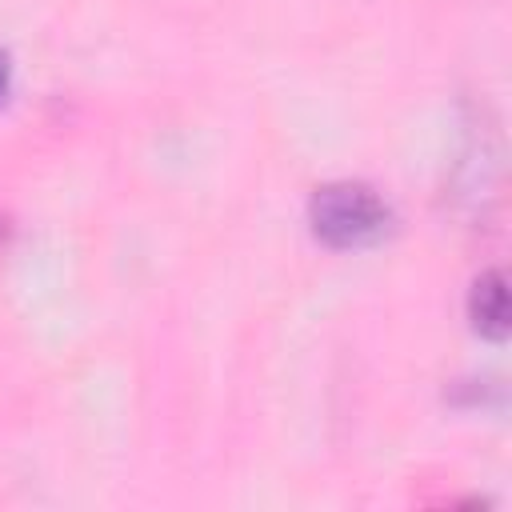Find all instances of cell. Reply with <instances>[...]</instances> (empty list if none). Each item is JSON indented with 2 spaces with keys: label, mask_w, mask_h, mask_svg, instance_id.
I'll use <instances>...</instances> for the list:
<instances>
[{
  "label": "cell",
  "mask_w": 512,
  "mask_h": 512,
  "mask_svg": "<svg viewBox=\"0 0 512 512\" xmlns=\"http://www.w3.org/2000/svg\"><path fill=\"white\" fill-rule=\"evenodd\" d=\"M472 324L484 332V336H504L508 332V288H504V276L500 272H484L472 288Z\"/></svg>",
  "instance_id": "obj_2"
},
{
  "label": "cell",
  "mask_w": 512,
  "mask_h": 512,
  "mask_svg": "<svg viewBox=\"0 0 512 512\" xmlns=\"http://www.w3.org/2000/svg\"><path fill=\"white\" fill-rule=\"evenodd\" d=\"M4 88H8V56H0V96H4Z\"/></svg>",
  "instance_id": "obj_3"
},
{
  "label": "cell",
  "mask_w": 512,
  "mask_h": 512,
  "mask_svg": "<svg viewBox=\"0 0 512 512\" xmlns=\"http://www.w3.org/2000/svg\"><path fill=\"white\" fill-rule=\"evenodd\" d=\"M308 216H312V228L320 240L336 244V248H352V244H368L384 232L388 224V208L384 200L368 188V184H352V180H340V184H324L312 204H308Z\"/></svg>",
  "instance_id": "obj_1"
}]
</instances>
